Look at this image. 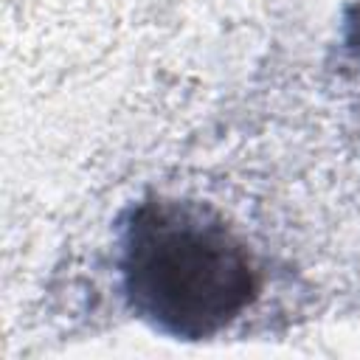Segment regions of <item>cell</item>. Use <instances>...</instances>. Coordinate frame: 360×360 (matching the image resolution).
I'll return each instance as SVG.
<instances>
[{"instance_id": "1", "label": "cell", "mask_w": 360, "mask_h": 360, "mask_svg": "<svg viewBox=\"0 0 360 360\" xmlns=\"http://www.w3.org/2000/svg\"><path fill=\"white\" fill-rule=\"evenodd\" d=\"M118 273L129 309L177 340L214 338L259 290L248 248L225 219L208 205L166 197L127 214Z\"/></svg>"}, {"instance_id": "2", "label": "cell", "mask_w": 360, "mask_h": 360, "mask_svg": "<svg viewBox=\"0 0 360 360\" xmlns=\"http://www.w3.org/2000/svg\"><path fill=\"white\" fill-rule=\"evenodd\" d=\"M352 45L357 48V53H360V20L352 25Z\"/></svg>"}]
</instances>
